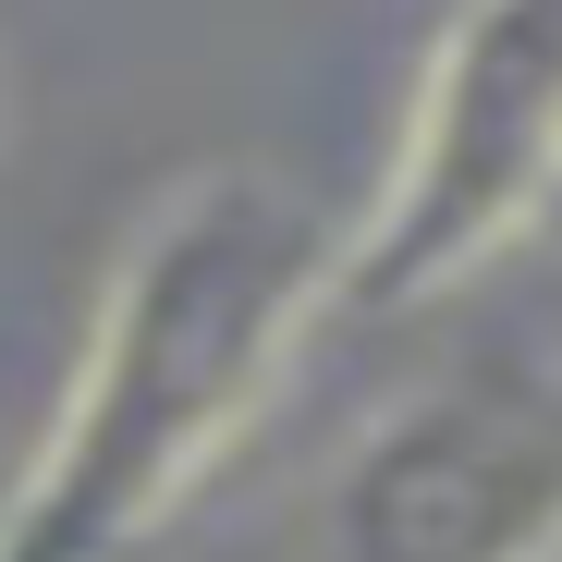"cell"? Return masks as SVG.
I'll return each instance as SVG.
<instances>
[{
  "mask_svg": "<svg viewBox=\"0 0 562 562\" xmlns=\"http://www.w3.org/2000/svg\"><path fill=\"white\" fill-rule=\"evenodd\" d=\"M342 233L306 221L281 171H183L123 233L86 355L25 440L0 562H135L269 416L306 330L330 318Z\"/></svg>",
  "mask_w": 562,
  "mask_h": 562,
  "instance_id": "6da1fadb",
  "label": "cell"
},
{
  "mask_svg": "<svg viewBox=\"0 0 562 562\" xmlns=\"http://www.w3.org/2000/svg\"><path fill=\"white\" fill-rule=\"evenodd\" d=\"M550 562H562V550H550Z\"/></svg>",
  "mask_w": 562,
  "mask_h": 562,
  "instance_id": "5b68a950",
  "label": "cell"
},
{
  "mask_svg": "<svg viewBox=\"0 0 562 562\" xmlns=\"http://www.w3.org/2000/svg\"><path fill=\"white\" fill-rule=\"evenodd\" d=\"M318 562H550L562 550V392L428 380L367 428L306 526Z\"/></svg>",
  "mask_w": 562,
  "mask_h": 562,
  "instance_id": "3957f363",
  "label": "cell"
},
{
  "mask_svg": "<svg viewBox=\"0 0 562 562\" xmlns=\"http://www.w3.org/2000/svg\"><path fill=\"white\" fill-rule=\"evenodd\" d=\"M13 490H25V452H13V440H0V514H13Z\"/></svg>",
  "mask_w": 562,
  "mask_h": 562,
  "instance_id": "277c9868",
  "label": "cell"
},
{
  "mask_svg": "<svg viewBox=\"0 0 562 562\" xmlns=\"http://www.w3.org/2000/svg\"><path fill=\"white\" fill-rule=\"evenodd\" d=\"M562 196V0H452L367 221L342 233V318H404L477 281Z\"/></svg>",
  "mask_w": 562,
  "mask_h": 562,
  "instance_id": "7a4b0ae2",
  "label": "cell"
}]
</instances>
